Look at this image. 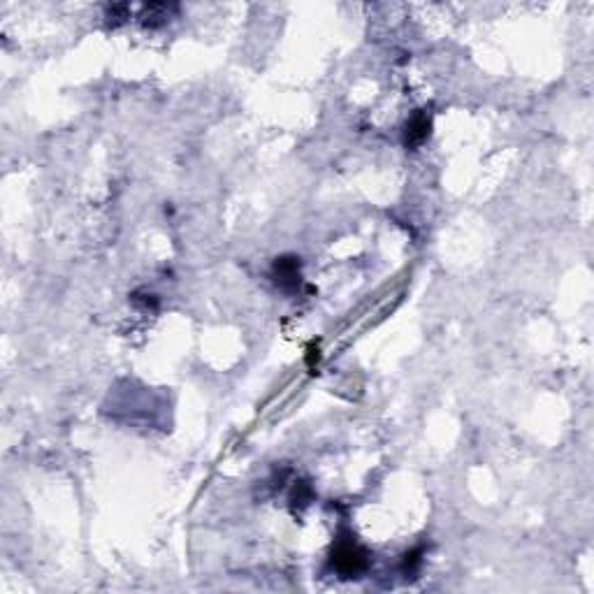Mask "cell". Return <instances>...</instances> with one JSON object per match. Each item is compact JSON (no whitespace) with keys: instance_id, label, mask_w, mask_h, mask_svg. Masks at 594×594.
Here are the masks:
<instances>
[{"instance_id":"obj_5","label":"cell","mask_w":594,"mask_h":594,"mask_svg":"<svg viewBox=\"0 0 594 594\" xmlns=\"http://www.w3.org/2000/svg\"><path fill=\"white\" fill-rule=\"evenodd\" d=\"M128 15H130L128 5H111V8H107V15H105V19H109L111 26H118V24H123L125 19H128Z\"/></svg>"},{"instance_id":"obj_2","label":"cell","mask_w":594,"mask_h":594,"mask_svg":"<svg viewBox=\"0 0 594 594\" xmlns=\"http://www.w3.org/2000/svg\"><path fill=\"white\" fill-rule=\"evenodd\" d=\"M274 279L283 288H295L300 283V260L293 255L286 258H276L274 262Z\"/></svg>"},{"instance_id":"obj_4","label":"cell","mask_w":594,"mask_h":594,"mask_svg":"<svg viewBox=\"0 0 594 594\" xmlns=\"http://www.w3.org/2000/svg\"><path fill=\"white\" fill-rule=\"evenodd\" d=\"M430 135V118L425 114H415L411 121L406 123V147H415Z\"/></svg>"},{"instance_id":"obj_1","label":"cell","mask_w":594,"mask_h":594,"mask_svg":"<svg viewBox=\"0 0 594 594\" xmlns=\"http://www.w3.org/2000/svg\"><path fill=\"white\" fill-rule=\"evenodd\" d=\"M367 566V552L353 541H341L332 550V569L344 578L358 576Z\"/></svg>"},{"instance_id":"obj_3","label":"cell","mask_w":594,"mask_h":594,"mask_svg":"<svg viewBox=\"0 0 594 594\" xmlns=\"http://www.w3.org/2000/svg\"><path fill=\"white\" fill-rule=\"evenodd\" d=\"M174 10H177L174 5H168V3H149V5H144V8H142L140 19H142L144 26L156 28V26H161V24L168 21L170 15H172Z\"/></svg>"},{"instance_id":"obj_6","label":"cell","mask_w":594,"mask_h":594,"mask_svg":"<svg viewBox=\"0 0 594 594\" xmlns=\"http://www.w3.org/2000/svg\"><path fill=\"white\" fill-rule=\"evenodd\" d=\"M420 562V557H418V552H408V555L404 557V566L406 569H413L415 564Z\"/></svg>"},{"instance_id":"obj_7","label":"cell","mask_w":594,"mask_h":594,"mask_svg":"<svg viewBox=\"0 0 594 594\" xmlns=\"http://www.w3.org/2000/svg\"><path fill=\"white\" fill-rule=\"evenodd\" d=\"M321 355H318V346H309V355H307V362L314 367V362H318Z\"/></svg>"}]
</instances>
